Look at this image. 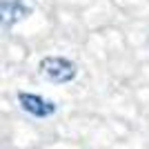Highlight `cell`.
<instances>
[{"label":"cell","instance_id":"1","mask_svg":"<svg viewBox=\"0 0 149 149\" xmlns=\"http://www.w3.org/2000/svg\"><path fill=\"white\" fill-rule=\"evenodd\" d=\"M38 76L51 85H67V82L76 80L78 67L74 60L65 56H45L38 62Z\"/></svg>","mask_w":149,"mask_h":149},{"label":"cell","instance_id":"2","mask_svg":"<svg viewBox=\"0 0 149 149\" xmlns=\"http://www.w3.org/2000/svg\"><path fill=\"white\" fill-rule=\"evenodd\" d=\"M18 98V105L25 113H29L31 118H38V120H45V118H51L54 113L58 111V105L54 100L45 98L40 93H31V91H18L16 93Z\"/></svg>","mask_w":149,"mask_h":149},{"label":"cell","instance_id":"3","mask_svg":"<svg viewBox=\"0 0 149 149\" xmlns=\"http://www.w3.org/2000/svg\"><path fill=\"white\" fill-rule=\"evenodd\" d=\"M33 9L25 0H0V29H13L20 20L29 18Z\"/></svg>","mask_w":149,"mask_h":149}]
</instances>
